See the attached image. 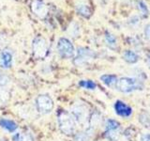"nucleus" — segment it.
Segmentation results:
<instances>
[{
    "mask_svg": "<svg viewBox=\"0 0 150 141\" xmlns=\"http://www.w3.org/2000/svg\"><path fill=\"white\" fill-rule=\"evenodd\" d=\"M105 136L110 141H116L118 139V131H106Z\"/></svg>",
    "mask_w": 150,
    "mask_h": 141,
    "instance_id": "20",
    "label": "nucleus"
},
{
    "mask_svg": "<svg viewBox=\"0 0 150 141\" xmlns=\"http://www.w3.org/2000/svg\"><path fill=\"white\" fill-rule=\"evenodd\" d=\"M33 49H34V53L37 56H43L46 54V42L41 38H38L35 40L34 43H33Z\"/></svg>",
    "mask_w": 150,
    "mask_h": 141,
    "instance_id": "7",
    "label": "nucleus"
},
{
    "mask_svg": "<svg viewBox=\"0 0 150 141\" xmlns=\"http://www.w3.org/2000/svg\"><path fill=\"white\" fill-rule=\"evenodd\" d=\"M14 141H32V138L30 137V135H28L26 134H22L18 133L13 136Z\"/></svg>",
    "mask_w": 150,
    "mask_h": 141,
    "instance_id": "18",
    "label": "nucleus"
},
{
    "mask_svg": "<svg viewBox=\"0 0 150 141\" xmlns=\"http://www.w3.org/2000/svg\"><path fill=\"white\" fill-rule=\"evenodd\" d=\"M93 58V53L88 49H84V48H79L78 50V56L76 59L77 64H82L86 62L88 59H91Z\"/></svg>",
    "mask_w": 150,
    "mask_h": 141,
    "instance_id": "8",
    "label": "nucleus"
},
{
    "mask_svg": "<svg viewBox=\"0 0 150 141\" xmlns=\"http://www.w3.org/2000/svg\"><path fill=\"white\" fill-rule=\"evenodd\" d=\"M37 108L38 111L41 114H46L52 111L54 108V102L53 100L47 95H40L37 98Z\"/></svg>",
    "mask_w": 150,
    "mask_h": 141,
    "instance_id": "4",
    "label": "nucleus"
},
{
    "mask_svg": "<svg viewBox=\"0 0 150 141\" xmlns=\"http://www.w3.org/2000/svg\"><path fill=\"white\" fill-rule=\"evenodd\" d=\"M138 4H139V9L141 11L143 12V14H144V16H145V15H147V9H146V6L142 2V1H139L138 2Z\"/></svg>",
    "mask_w": 150,
    "mask_h": 141,
    "instance_id": "22",
    "label": "nucleus"
},
{
    "mask_svg": "<svg viewBox=\"0 0 150 141\" xmlns=\"http://www.w3.org/2000/svg\"><path fill=\"white\" fill-rule=\"evenodd\" d=\"M92 131L93 128H88L86 132H83V133H79L76 135V141H88V139L90 138V136L92 135Z\"/></svg>",
    "mask_w": 150,
    "mask_h": 141,
    "instance_id": "14",
    "label": "nucleus"
},
{
    "mask_svg": "<svg viewBox=\"0 0 150 141\" xmlns=\"http://www.w3.org/2000/svg\"><path fill=\"white\" fill-rule=\"evenodd\" d=\"M100 80L103 84L106 85V86L109 88L115 87L117 81H118L116 75H114V74H103L100 76Z\"/></svg>",
    "mask_w": 150,
    "mask_h": 141,
    "instance_id": "10",
    "label": "nucleus"
},
{
    "mask_svg": "<svg viewBox=\"0 0 150 141\" xmlns=\"http://www.w3.org/2000/svg\"><path fill=\"white\" fill-rule=\"evenodd\" d=\"M8 93L4 90V89L0 88V105H2V103H6L8 100Z\"/></svg>",
    "mask_w": 150,
    "mask_h": 141,
    "instance_id": "21",
    "label": "nucleus"
},
{
    "mask_svg": "<svg viewBox=\"0 0 150 141\" xmlns=\"http://www.w3.org/2000/svg\"><path fill=\"white\" fill-rule=\"evenodd\" d=\"M77 11L80 14H81V15H83L86 18H88L91 15L90 9H89V7L86 6V5H80V6L77 7Z\"/></svg>",
    "mask_w": 150,
    "mask_h": 141,
    "instance_id": "15",
    "label": "nucleus"
},
{
    "mask_svg": "<svg viewBox=\"0 0 150 141\" xmlns=\"http://www.w3.org/2000/svg\"><path fill=\"white\" fill-rule=\"evenodd\" d=\"M117 90L123 93H130L135 90L143 89L144 85L140 80L131 77H122L116 83L115 86Z\"/></svg>",
    "mask_w": 150,
    "mask_h": 141,
    "instance_id": "2",
    "label": "nucleus"
},
{
    "mask_svg": "<svg viewBox=\"0 0 150 141\" xmlns=\"http://www.w3.org/2000/svg\"><path fill=\"white\" fill-rule=\"evenodd\" d=\"M0 126L8 132H14L17 129V124L15 122L9 120H6V119L0 120Z\"/></svg>",
    "mask_w": 150,
    "mask_h": 141,
    "instance_id": "12",
    "label": "nucleus"
},
{
    "mask_svg": "<svg viewBox=\"0 0 150 141\" xmlns=\"http://www.w3.org/2000/svg\"><path fill=\"white\" fill-rule=\"evenodd\" d=\"M144 34H145V37H146V39L150 41V25L146 26V27H145Z\"/></svg>",
    "mask_w": 150,
    "mask_h": 141,
    "instance_id": "24",
    "label": "nucleus"
},
{
    "mask_svg": "<svg viewBox=\"0 0 150 141\" xmlns=\"http://www.w3.org/2000/svg\"><path fill=\"white\" fill-rule=\"evenodd\" d=\"M115 110L117 115L124 117V118L129 117L132 114V109H131L128 105H126L125 103L119 100L115 103Z\"/></svg>",
    "mask_w": 150,
    "mask_h": 141,
    "instance_id": "6",
    "label": "nucleus"
},
{
    "mask_svg": "<svg viewBox=\"0 0 150 141\" xmlns=\"http://www.w3.org/2000/svg\"><path fill=\"white\" fill-rule=\"evenodd\" d=\"M148 62H149V64H150V55H149V56H148Z\"/></svg>",
    "mask_w": 150,
    "mask_h": 141,
    "instance_id": "25",
    "label": "nucleus"
},
{
    "mask_svg": "<svg viewBox=\"0 0 150 141\" xmlns=\"http://www.w3.org/2000/svg\"><path fill=\"white\" fill-rule=\"evenodd\" d=\"M71 115L78 123H86L88 120L87 107L83 105H76L72 107Z\"/></svg>",
    "mask_w": 150,
    "mask_h": 141,
    "instance_id": "5",
    "label": "nucleus"
},
{
    "mask_svg": "<svg viewBox=\"0 0 150 141\" xmlns=\"http://www.w3.org/2000/svg\"><path fill=\"white\" fill-rule=\"evenodd\" d=\"M106 131H118V129L120 128V123L115 120H108L106 121Z\"/></svg>",
    "mask_w": 150,
    "mask_h": 141,
    "instance_id": "13",
    "label": "nucleus"
},
{
    "mask_svg": "<svg viewBox=\"0 0 150 141\" xmlns=\"http://www.w3.org/2000/svg\"><path fill=\"white\" fill-rule=\"evenodd\" d=\"M106 42L108 46L112 49H115L116 47V38L110 34V33H106Z\"/></svg>",
    "mask_w": 150,
    "mask_h": 141,
    "instance_id": "16",
    "label": "nucleus"
},
{
    "mask_svg": "<svg viewBox=\"0 0 150 141\" xmlns=\"http://www.w3.org/2000/svg\"><path fill=\"white\" fill-rule=\"evenodd\" d=\"M141 141H150V133H144L141 135Z\"/></svg>",
    "mask_w": 150,
    "mask_h": 141,
    "instance_id": "23",
    "label": "nucleus"
},
{
    "mask_svg": "<svg viewBox=\"0 0 150 141\" xmlns=\"http://www.w3.org/2000/svg\"><path fill=\"white\" fill-rule=\"evenodd\" d=\"M123 58L129 63H136L139 60V56L135 53V52L131 50H127L123 54Z\"/></svg>",
    "mask_w": 150,
    "mask_h": 141,
    "instance_id": "11",
    "label": "nucleus"
},
{
    "mask_svg": "<svg viewBox=\"0 0 150 141\" xmlns=\"http://www.w3.org/2000/svg\"><path fill=\"white\" fill-rule=\"evenodd\" d=\"M139 121L144 127H150V116L149 115L143 113V114L139 117Z\"/></svg>",
    "mask_w": 150,
    "mask_h": 141,
    "instance_id": "19",
    "label": "nucleus"
},
{
    "mask_svg": "<svg viewBox=\"0 0 150 141\" xmlns=\"http://www.w3.org/2000/svg\"><path fill=\"white\" fill-rule=\"evenodd\" d=\"M57 49L62 58H72L74 55V47L72 43L68 39H65V38H61L58 41Z\"/></svg>",
    "mask_w": 150,
    "mask_h": 141,
    "instance_id": "3",
    "label": "nucleus"
},
{
    "mask_svg": "<svg viewBox=\"0 0 150 141\" xmlns=\"http://www.w3.org/2000/svg\"><path fill=\"white\" fill-rule=\"evenodd\" d=\"M58 124L62 133L65 135H73L76 130V120L69 113L62 111L58 115Z\"/></svg>",
    "mask_w": 150,
    "mask_h": 141,
    "instance_id": "1",
    "label": "nucleus"
},
{
    "mask_svg": "<svg viewBox=\"0 0 150 141\" xmlns=\"http://www.w3.org/2000/svg\"><path fill=\"white\" fill-rule=\"evenodd\" d=\"M12 56L8 51H3L0 54V67L3 69H8L11 66Z\"/></svg>",
    "mask_w": 150,
    "mask_h": 141,
    "instance_id": "9",
    "label": "nucleus"
},
{
    "mask_svg": "<svg viewBox=\"0 0 150 141\" xmlns=\"http://www.w3.org/2000/svg\"><path fill=\"white\" fill-rule=\"evenodd\" d=\"M79 85L82 88H87V89H95L96 88V83H94L91 80H82L80 81Z\"/></svg>",
    "mask_w": 150,
    "mask_h": 141,
    "instance_id": "17",
    "label": "nucleus"
}]
</instances>
